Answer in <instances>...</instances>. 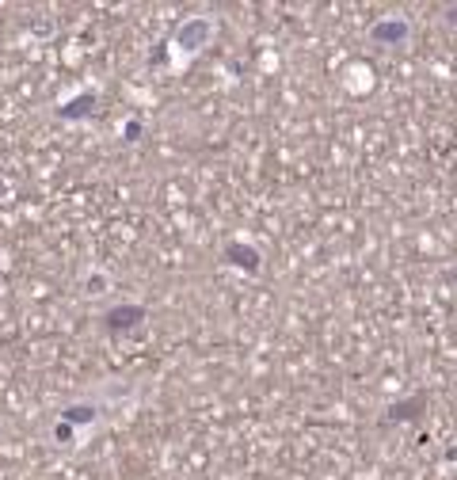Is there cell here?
<instances>
[{"instance_id": "1", "label": "cell", "mask_w": 457, "mask_h": 480, "mask_svg": "<svg viewBox=\"0 0 457 480\" xmlns=\"http://www.w3.org/2000/svg\"><path fill=\"white\" fill-rule=\"evenodd\" d=\"M126 316H141V309H118V313H111V328H126Z\"/></svg>"}]
</instances>
